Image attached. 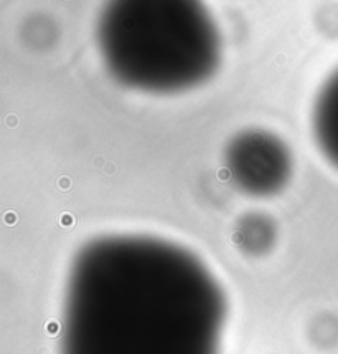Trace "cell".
Masks as SVG:
<instances>
[{"label":"cell","mask_w":338,"mask_h":354,"mask_svg":"<svg viewBox=\"0 0 338 354\" xmlns=\"http://www.w3.org/2000/svg\"><path fill=\"white\" fill-rule=\"evenodd\" d=\"M218 288L183 248L149 237H104L79 252L65 354H215Z\"/></svg>","instance_id":"obj_1"},{"label":"cell","mask_w":338,"mask_h":354,"mask_svg":"<svg viewBox=\"0 0 338 354\" xmlns=\"http://www.w3.org/2000/svg\"><path fill=\"white\" fill-rule=\"evenodd\" d=\"M98 39L112 77L135 90H187L210 78L219 62L217 28L195 2L111 3Z\"/></svg>","instance_id":"obj_2"},{"label":"cell","mask_w":338,"mask_h":354,"mask_svg":"<svg viewBox=\"0 0 338 354\" xmlns=\"http://www.w3.org/2000/svg\"><path fill=\"white\" fill-rule=\"evenodd\" d=\"M228 169L235 183L251 196H272L289 180L292 164L287 147L263 131H248L231 141Z\"/></svg>","instance_id":"obj_3"},{"label":"cell","mask_w":338,"mask_h":354,"mask_svg":"<svg viewBox=\"0 0 338 354\" xmlns=\"http://www.w3.org/2000/svg\"><path fill=\"white\" fill-rule=\"evenodd\" d=\"M314 133L320 151L338 167V70L327 80L317 96Z\"/></svg>","instance_id":"obj_4"}]
</instances>
